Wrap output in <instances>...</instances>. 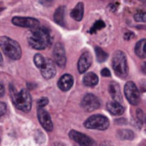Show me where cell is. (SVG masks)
I'll list each match as a JSON object with an SVG mask.
<instances>
[{"mask_svg":"<svg viewBox=\"0 0 146 146\" xmlns=\"http://www.w3.org/2000/svg\"><path fill=\"white\" fill-rule=\"evenodd\" d=\"M28 43L32 48L36 50H42L48 47L51 43V37L49 31L44 27H33L27 36Z\"/></svg>","mask_w":146,"mask_h":146,"instance_id":"6da1fadb","label":"cell"},{"mask_svg":"<svg viewBox=\"0 0 146 146\" xmlns=\"http://www.w3.org/2000/svg\"><path fill=\"white\" fill-rule=\"evenodd\" d=\"M10 93L11 96H12L13 103L19 110L23 112L30 111L31 106H32V99H31V95L28 92V90L21 89L20 91H16L11 86Z\"/></svg>","mask_w":146,"mask_h":146,"instance_id":"7a4b0ae2","label":"cell"},{"mask_svg":"<svg viewBox=\"0 0 146 146\" xmlns=\"http://www.w3.org/2000/svg\"><path fill=\"white\" fill-rule=\"evenodd\" d=\"M0 48L2 49L4 54L13 60H18L21 58L22 51L18 43L9 37L3 36L0 38Z\"/></svg>","mask_w":146,"mask_h":146,"instance_id":"3957f363","label":"cell"},{"mask_svg":"<svg viewBox=\"0 0 146 146\" xmlns=\"http://www.w3.org/2000/svg\"><path fill=\"white\" fill-rule=\"evenodd\" d=\"M112 67L115 74L120 78H126L128 75V65L126 55L121 50L114 53L112 59Z\"/></svg>","mask_w":146,"mask_h":146,"instance_id":"277c9868","label":"cell"},{"mask_svg":"<svg viewBox=\"0 0 146 146\" xmlns=\"http://www.w3.org/2000/svg\"><path fill=\"white\" fill-rule=\"evenodd\" d=\"M84 125L88 129L105 130L109 127V120L103 115H92L84 122Z\"/></svg>","mask_w":146,"mask_h":146,"instance_id":"5b68a950","label":"cell"},{"mask_svg":"<svg viewBox=\"0 0 146 146\" xmlns=\"http://www.w3.org/2000/svg\"><path fill=\"white\" fill-rule=\"evenodd\" d=\"M124 93L127 98V100L132 105H138L140 102V93L137 86L134 84V82L128 81L124 86Z\"/></svg>","mask_w":146,"mask_h":146,"instance_id":"8992f818","label":"cell"},{"mask_svg":"<svg viewBox=\"0 0 146 146\" xmlns=\"http://www.w3.org/2000/svg\"><path fill=\"white\" fill-rule=\"evenodd\" d=\"M81 106L85 111L91 112L100 107V101L93 94H86L82 99Z\"/></svg>","mask_w":146,"mask_h":146,"instance_id":"52a82bcc","label":"cell"},{"mask_svg":"<svg viewBox=\"0 0 146 146\" xmlns=\"http://www.w3.org/2000/svg\"><path fill=\"white\" fill-rule=\"evenodd\" d=\"M37 116H38V120L42 127L47 131H51L53 129V123L49 113L46 110L43 109V107H39L38 111H37Z\"/></svg>","mask_w":146,"mask_h":146,"instance_id":"ba28073f","label":"cell"},{"mask_svg":"<svg viewBox=\"0 0 146 146\" xmlns=\"http://www.w3.org/2000/svg\"><path fill=\"white\" fill-rule=\"evenodd\" d=\"M53 58L58 66L64 67L66 64V54H65L64 47L61 43H57L53 49Z\"/></svg>","mask_w":146,"mask_h":146,"instance_id":"9c48e42d","label":"cell"},{"mask_svg":"<svg viewBox=\"0 0 146 146\" xmlns=\"http://www.w3.org/2000/svg\"><path fill=\"white\" fill-rule=\"evenodd\" d=\"M69 137L72 140H74L75 142H77L78 144H80V145L90 146L94 144V141L90 137H88L87 135H85L83 133L75 131V130H71L69 132Z\"/></svg>","mask_w":146,"mask_h":146,"instance_id":"30bf717a","label":"cell"},{"mask_svg":"<svg viewBox=\"0 0 146 146\" xmlns=\"http://www.w3.org/2000/svg\"><path fill=\"white\" fill-rule=\"evenodd\" d=\"M12 23L16 26L29 27V28H33L39 25V21L32 17H14L12 19Z\"/></svg>","mask_w":146,"mask_h":146,"instance_id":"8fae6325","label":"cell"},{"mask_svg":"<svg viewBox=\"0 0 146 146\" xmlns=\"http://www.w3.org/2000/svg\"><path fill=\"white\" fill-rule=\"evenodd\" d=\"M41 74L44 78L46 79H50V78H53L56 74V67H55V64L52 60L50 59H46L45 60V64L43 65L42 68H40Z\"/></svg>","mask_w":146,"mask_h":146,"instance_id":"7c38bea8","label":"cell"},{"mask_svg":"<svg viewBox=\"0 0 146 146\" xmlns=\"http://www.w3.org/2000/svg\"><path fill=\"white\" fill-rule=\"evenodd\" d=\"M92 63V57L88 51H85L83 54L80 56L79 60H78V71L80 73H84L88 70Z\"/></svg>","mask_w":146,"mask_h":146,"instance_id":"4fadbf2b","label":"cell"},{"mask_svg":"<svg viewBox=\"0 0 146 146\" xmlns=\"http://www.w3.org/2000/svg\"><path fill=\"white\" fill-rule=\"evenodd\" d=\"M74 79L70 74H64L63 76H61V78L58 81V87L60 88V90L62 91H68L73 85Z\"/></svg>","mask_w":146,"mask_h":146,"instance_id":"5bb4252c","label":"cell"},{"mask_svg":"<svg viewBox=\"0 0 146 146\" xmlns=\"http://www.w3.org/2000/svg\"><path fill=\"white\" fill-rule=\"evenodd\" d=\"M109 92L114 101H117V102L122 101V95H121V91H120V87L116 82H111L110 83Z\"/></svg>","mask_w":146,"mask_h":146,"instance_id":"9a60e30c","label":"cell"},{"mask_svg":"<svg viewBox=\"0 0 146 146\" xmlns=\"http://www.w3.org/2000/svg\"><path fill=\"white\" fill-rule=\"evenodd\" d=\"M107 110L112 115H120L124 112V107L120 104V102L111 101L107 104Z\"/></svg>","mask_w":146,"mask_h":146,"instance_id":"2e32d148","label":"cell"},{"mask_svg":"<svg viewBox=\"0 0 146 146\" xmlns=\"http://www.w3.org/2000/svg\"><path fill=\"white\" fill-rule=\"evenodd\" d=\"M83 14H84V4L82 2H79L75 6V8L72 9V11L70 13V16L74 20L81 21L82 18H83Z\"/></svg>","mask_w":146,"mask_h":146,"instance_id":"e0dca14e","label":"cell"},{"mask_svg":"<svg viewBox=\"0 0 146 146\" xmlns=\"http://www.w3.org/2000/svg\"><path fill=\"white\" fill-rule=\"evenodd\" d=\"M83 83L84 85L88 86V87H93L98 83V77L95 73L89 72L85 74L83 77Z\"/></svg>","mask_w":146,"mask_h":146,"instance_id":"ac0fdd59","label":"cell"},{"mask_svg":"<svg viewBox=\"0 0 146 146\" xmlns=\"http://www.w3.org/2000/svg\"><path fill=\"white\" fill-rule=\"evenodd\" d=\"M64 14H65V7L64 6L58 7L54 13V21L57 23V24L60 25V26H65Z\"/></svg>","mask_w":146,"mask_h":146,"instance_id":"d6986e66","label":"cell"},{"mask_svg":"<svg viewBox=\"0 0 146 146\" xmlns=\"http://www.w3.org/2000/svg\"><path fill=\"white\" fill-rule=\"evenodd\" d=\"M145 39H141L137 44L135 45V53L140 58H145L146 57V50H145Z\"/></svg>","mask_w":146,"mask_h":146,"instance_id":"ffe728a7","label":"cell"},{"mask_svg":"<svg viewBox=\"0 0 146 146\" xmlns=\"http://www.w3.org/2000/svg\"><path fill=\"white\" fill-rule=\"evenodd\" d=\"M95 53H96V56H97V60L99 61V62H104L108 57L107 53H106L103 49L100 48V47H96Z\"/></svg>","mask_w":146,"mask_h":146,"instance_id":"44dd1931","label":"cell"},{"mask_svg":"<svg viewBox=\"0 0 146 146\" xmlns=\"http://www.w3.org/2000/svg\"><path fill=\"white\" fill-rule=\"evenodd\" d=\"M118 136L121 139H132L134 137V133L130 130H119L118 131Z\"/></svg>","mask_w":146,"mask_h":146,"instance_id":"7402d4cb","label":"cell"},{"mask_svg":"<svg viewBox=\"0 0 146 146\" xmlns=\"http://www.w3.org/2000/svg\"><path fill=\"white\" fill-rule=\"evenodd\" d=\"M45 60H46V59H45L41 54H39V53L34 56V63L37 66V68H39V69L42 68L43 65L45 64Z\"/></svg>","mask_w":146,"mask_h":146,"instance_id":"603a6c76","label":"cell"},{"mask_svg":"<svg viewBox=\"0 0 146 146\" xmlns=\"http://www.w3.org/2000/svg\"><path fill=\"white\" fill-rule=\"evenodd\" d=\"M104 27H105V23H104L102 20H98V21H96V22L93 24V26L91 27L90 33H95V32H97L98 30H101V29L104 28Z\"/></svg>","mask_w":146,"mask_h":146,"instance_id":"cb8c5ba5","label":"cell"},{"mask_svg":"<svg viewBox=\"0 0 146 146\" xmlns=\"http://www.w3.org/2000/svg\"><path fill=\"white\" fill-rule=\"evenodd\" d=\"M134 19L136 21H140V22H145L146 21V14L144 11H140V12L136 13L135 16H134Z\"/></svg>","mask_w":146,"mask_h":146,"instance_id":"d4e9b609","label":"cell"},{"mask_svg":"<svg viewBox=\"0 0 146 146\" xmlns=\"http://www.w3.org/2000/svg\"><path fill=\"white\" fill-rule=\"evenodd\" d=\"M48 104V99H47L46 97H43L41 98V99L38 100V102H37V106L39 107H44L45 105H47Z\"/></svg>","mask_w":146,"mask_h":146,"instance_id":"484cf974","label":"cell"},{"mask_svg":"<svg viewBox=\"0 0 146 146\" xmlns=\"http://www.w3.org/2000/svg\"><path fill=\"white\" fill-rule=\"evenodd\" d=\"M6 110H7L6 104L0 101V117H1V116H3L5 113H6Z\"/></svg>","mask_w":146,"mask_h":146,"instance_id":"4316f807","label":"cell"},{"mask_svg":"<svg viewBox=\"0 0 146 146\" xmlns=\"http://www.w3.org/2000/svg\"><path fill=\"white\" fill-rule=\"evenodd\" d=\"M53 2H54V0H40L41 4L45 5V6H50Z\"/></svg>","mask_w":146,"mask_h":146,"instance_id":"83f0119b","label":"cell"},{"mask_svg":"<svg viewBox=\"0 0 146 146\" xmlns=\"http://www.w3.org/2000/svg\"><path fill=\"white\" fill-rule=\"evenodd\" d=\"M101 74H102V76H104V77H109V76H110V71H109V69L103 68L101 70Z\"/></svg>","mask_w":146,"mask_h":146,"instance_id":"f1b7e54d","label":"cell"},{"mask_svg":"<svg viewBox=\"0 0 146 146\" xmlns=\"http://www.w3.org/2000/svg\"><path fill=\"white\" fill-rule=\"evenodd\" d=\"M3 95H4V86H3V84L0 82V97Z\"/></svg>","mask_w":146,"mask_h":146,"instance_id":"f546056e","label":"cell"},{"mask_svg":"<svg viewBox=\"0 0 146 146\" xmlns=\"http://www.w3.org/2000/svg\"><path fill=\"white\" fill-rule=\"evenodd\" d=\"M3 63V58H2V55H1V53H0V65Z\"/></svg>","mask_w":146,"mask_h":146,"instance_id":"4dcf8cb0","label":"cell"}]
</instances>
